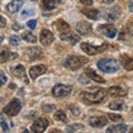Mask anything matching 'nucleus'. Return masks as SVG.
Masks as SVG:
<instances>
[{"label": "nucleus", "instance_id": "14", "mask_svg": "<svg viewBox=\"0 0 133 133\" xmlns=\"http://www.w3.org/2000/svg\"><path fill=\"white\" fill-rule=\"evenodd\" d=\"M11 72L16 78H18V79H24L26 78V69H24V66L22 64H18V65L12 66ZM24 80H26V82L28 83L27 79H24Z\"/></svg>", "mask_w": 133, "mask_h": 133}, {"label": "nucleus", "instance_id": "5", "mask_svg": "<svg viewBox=\"0 0 133 133\" xmlns=\"http://www.w3.org/2000/svg\"><path fill=\"white\" fill-rule=\"evenodd\" d=\"M21 110V102L18 99H14L11 102H9L8 104L3 108V113L9 115V116H15L17 115Z\"/></svg>", "mask_w": 133, "mask_h": 133}, {"label": "nucleus", "instance_id": "34", "mask_svg": "<svg viewBox=\"0 0 133 133\" xmlns=\"http://www.w3.org/2000/svg\"><path fill=\"white\" fill-rule=\"evenodd\" d=\"M124 31L128 32L130 36H133V22H130V23H129Z\"/></svg>", "mask_w": 133, "mask_h": 133}, {"label": "nucleus", "instance_id": "37", "mask_svg": "<svg viewBox=\"0 0 133 133\" xmlns=\"http://www.w3.org/2000/svg\"><path fill=\"white\" fill-rule=\"evenodd\" d=\"M7 82V77L3 73H0V87Z\"/></svg>", "mask_w": 133, "mask_h": 133}, {"label": "nucleus", "instance_id": "43", "mask_svg": "<svg viewBox=\"0 0 133 133\" xmlns=\"http://www.w3.org/2000/svg\"><path fill=\"white\" fill-rule=\"evenodd\" d=\"M131 133H133V129H132V130H131Z\"/></svg>", "mask_w": 133, "mask_h": 133}, {"label": "nucleus", "instance_id": "18", "mask_svg": "<svg viewBox=\"0 0 133 133\" xmlns=\"http://www.w3.org/2000/svg\"><path fill=\"white\" fill-rule=\"evenodd\" d=\"M85 73L88 74V77H89L90 79H92V80H93L94 82H97V83H104V82H105L104 79H103L102 77H100L99 74L95 72L93 69H91V68H87V69H85Z\"/></svg>", "mask_w": 133, "mask_h": 133}, {"label": "nucleus", "instance_id": "3", "mask_svg": "<svg viewBox=\"0 0 133 133\" xmlns=\"http://www.w3.org/2000/svg\"><path fill=\"white\" fill-rule=\"evenodd\" d=\"M88 58L84 57H78V56H70L63 61V65L68 69L71 70H78L81 66L84 65L88 62Z\"/></svg>", "mask_w": 133, "mask_h": 133}, {"label": "nucleus", "instance_id": "39", "mask_svg": "<svg viewBox=\"0 0 133 133\" xmlns=\"http://www.w3.org/2000/svg\"><path fill=\"white\" fill-rule=\"evenodd\" d=\"M1 127L3 128V131L7 132V131H9V125L5 122V120H1Z\"/></svg>", "mask_w": 133, "mask_h": 133}, {"label": "nucleus", "instance_id": "27", "mask_svg": "<svg viewBox=\"0 0 133 133\" xmlns=\"http://www.w3.org/2000/svg\"><path fill=\"white\" fill-rule=\"evenodd\" d=\"M12 56H16V55H11L10 51H8L7 49L2 50V51L0 52V63H5V62H7L10 59V57H12Z\"/></svg>", "mask_w": 133, "mask_h": 133}, {"label": "nucleus", "instance_id": "41", "mask_svg": "<svg viewBox=\"0 0 133 133\" xmlns=\"http://www.w3.org/2000/svg\"><path fill=\"white\" fill-rule=\"evenodd\" d=\"M129 10L133 12V0H129Z\"/></svg>", "mask_w": 133, "mask_h": 133}, {"label": "nucleus", "instance_id": "42", "mask_svg": "<svg viewBox=\"0 0 133 133\" xmlns=\"http://www.w3.org/2000/svg\"><path fill=\"white\" fill-rule=\"evenodd\" d=\"M113 1H114V0H102L103 3H112Z\"/></svg>", "mask_w": 133, "mask_h": 133}, {"label": "nucleus", "instance_id": "28", "mask_svg": "<svg viewBox=\"0 0 133 133\" xmlns=\"http://www.w3.org/2000/svg\"><path fill=\"white\" fill-rule=\"evenodd\" d=\"M55 119L57 121H61V122H66L68 121V118H66V114L64 111L62 110H58L55 113Z\"/></svg>", "mask_w": 133, "mask_h": 133}, {"label": "nucleus", "instance_id": "7", "mask_svg": "<svg viewBox=\"0 0 133 133\" xmlns=\"http://www.w3.org/2000/svg\"><path fill=\"white\" fill-rule=\"evenodd\" d=\"M49 127V120L47 118H39L37 119L31 125V131L35 133H42L45 129Z\"/></svg>", "mask_w": 133, "mask_h": 133}, {"label": "nucleus", "instance_id": "16", "mask_svg": "<svg viewBox=\"0 0 133 133\" xmlns=\"http://www.w3.org/2000/svg\"><path fill=\"white\" fill-rule=\"evenodd\" d=\"M22 6H23V0H12L7 5V10L10 14H16V12H18L21 9Z\"/></svg>", "mask_w": 133, "mask_h": 133}, {"label": "nucleus", "instance_id": "19", "mask_svg": "<svg viewBox=\"0 0 133 133\" xmlns=\"http://www.w3.org/2000/svg\"><path fill=\"white\" fill-rule=\"evenodd\" d=\"M121 62H122V64H123L125 70H128V71H132L133 70V59L132 58H129L127 56H122Z\"/></svg>", "mask_w": 133, "mask_h": 133}, {"label": "nucleus", "instance_id": "15", "mask_svg": "<svg viewBox=\"0 0 133 133\" xmlns=\"http://www.w3.org/2000/svg\"><path fill=\"white\" fill-rule=\"evenodd\" d=\"M120 16H121V9H120L119 7H114V8H111V9L107 12L105 15V19L108 21H114V20L119 19Z\"/></svg>", "mask_w": 133, "mask_h": 133}, {"label": "nucleus", "instance_id": "8", "mask_svg": "<svg viewBox=\"0 0 133 133\" xmlns=\"http://www.w3.org/2000/svg\"><path fill=\"white\" fill-rule=\"evenodd\" d=\"M76 29H77V32L79 35L87 36L92 32V24L90 22H87V21H79L76 24Z\"/></svg>", "mask_w": 133, "mask_h": 133}, {"label": "nucleus", "instance_id": "13", "mask_svg": "<svg viewBox=\"0 0 133 133\" xmlns=\"http://www.w3.org/2000/svg\"><path fill=\"white\" fill-rule=\"evenodd\" d=\"M100 30H101L107 37L109 38H114L118 33V30L115 29V27L112 23H108V24H103V26L100 27Z\"/></svg>", "mask_w": 133, "mask_h": 133}, {"label": "nucleus", "instance_id": "9", "mask_svg": "<svg viewBox=\"0 0 133 133\" xmlns=\"http://www.w3.org/2000/svg\"><path fill=\"white\" fill-rule=\"evenodd\" d=\"M89 124L93 128H103L108 124V119L107 116H103V115L91 116L89 119Z\"/></svg>", "mask_w": 133, "mask_h": 133}, {"label": "nucleus", "instance_id": "10", "mask_svg": "<svg viewBox=\"0 0 133 133\" xmlns=\"http://www.w3.org/2000/svg\"><path fill=\"white\" fill-rule=\"evenodd\" d=\"M53 40H55V36H53V33L51 31H49L48 29H42V30H41L40 42L42 43L43 45L48 47V45H50L53 42Z\"/></svg>", "mask_w": 133, "mask_h": 133}, {"label": "nucleus", "instance_id": "35", "mask_svg": "<svg viewBox=\"0 0 133 133\" xmlns=\"http://www.w3.org/2000/svg\"><path fill=\"white\" fill-rule=\"evenodd\" d=\"M27 26L31 29V30H33L36 27H37V20H29V21L27 22Z\"/></svg>", "mask_w": 133, "mask_h": 133}, {"label": "nucleus", "instance_id": "1", "mask_svg": "<svg viewBox=\"0 0 133 133\" xmlns=\"http://www.w3.org/2000/svg\"><path fill=\"white\" fill-rule=\"evenodd\" d=\"M107 95V90L103 88H93L89 91H82L80 98L85 103H100Z\"/></svg>", "mask_w": 133, "mask_h": 133}, {"label": "nucleus", "instance_id": "25", "mask_svg": "<svg viewBox=\"0 0 133 133\" xmlns=\"http://www.w3.org/2000/svg\"><path fill=\"white\" fill-rule=\"evenodd\" d=\"M22 39L24 40V41H27V42H29V43H36L37 42V37L35 36V35H32L31 32H23L22 33Z\"/></svg>", "mask_w": 133, "mask_h": 133}, {"label": "nucleus", "instance_id": "29", "mask_svg": "<svg viewBox=\"0 0 133 133\" xmlns=\"http://www.w3.org/2000/svg\"><path fill=\"white\" fill-rule=\"evenodd\" d=\"M84 127L82 125V124H72V125H69L68 128H66V131L68 132H76V131H79V130H81V129H83Z\"/></svg>", "mask_w": 133, "mask_h": 133}, {"label": "nucleus", "instance_id": "24", "mask_svg": "<svg viewBox=\"0 0 133 133\" xmlns=\"http://www.w3.org/2000/svg\"><path fill=\"white\" fill-rule=\"evenodd\" d=\"M127 129H128V127L125 125V124H119V125H113V127H111L109 129H107V132H109V133H111V132H121V133H123V132H127Z\"/></svg>", "mask_w": 133, "mask_h": 133}, {"label": "nucleus", "instance_id": "33", "mask_svg": "<svg viewBox=\"0 0 133 133\" xmlns=\"http://www.w3.org/2000/svg\"><path fill=\"white\" fill-rule=\"evenodd\" d=\"M69 109H70V111L72 112V114H74V115H79L81 113L80 109H79L77 105H69Z\"/></svg>", "mask_w": 133, "mask_h": 133}, {"label": "nucleus", "instance_id": "21", "mask_svg": "<svg viewBox=\"0 0 133 133\" xmlns=\"http://www.w3.org/2000/svg\"><path fill=\"white\" fill-rule=\"evenodd\" d=\"M82 12L88 17L89 19H92V20L98 19V17H99V11L95 9H82Z\"/></svg>", "mask_w": 133, "mask_h": 133}, {"label": "nucleus", "instance_id": "17", "mask_svg": "<svg viewBox=\"0 0 133 133\" xmlns=\"http://www.w3.org/2000/svg\"><path fill=\"white\" fill-rule=\"evenodd\" d=\"M26 55L29 57L30 60H35V59H39V58L42 56V51L39 47H35V48H29L27 50Z\"/></svg>", "mask_w": 133, "mask_h": 133}, {"label": "nucleus", "instance_id": "30", "mask_svg": "<svg viewBox=\"0 0 133 133\" xmlns=\"http://www.w3.org/2000/svg\"><path fill=\"white\" fill-rule=\"evenodd\" d=\"M108 119L112 122H120L122 121V116L120 114H113V113H109L108 114Z\"/></svg>", "mask_w": 133, "mask_h": 133}, {"label": "nucleus", "instance_id": "32", "mask_svg": "<svg viewBox=\"0 0 133 133\" xmlns=\"http://www.w3.org/2000/svg\"><path fill=\"white\" fill-rule=\"evenodd\" d=\"M55 109H56L55 104H44V105L42 107V111L45 112V113H49V112L53 111Z\"/></svg>", "mask_w": 133, "mask_h": 133}, {"label": "nucleus", "instance_id": "26", "mask_svg": "<svg viewBox=\"0 0 133 133\" xmlns=\"http://www.w3.org/2000/svg\"><path fill=\"white\" fill-rule=\"evenodd\" d=\"M56 26L58 28V30L62 31V33L69 31V29H70V26L65 21H63V20H58V21L56 22Z\"/></svg>", "mask_w": 133, "mask_h": 133}, {"label": "nucleus", "instance_id": "38", "mask_svg": "<svg viewBox=\"0 0 133 133\" xmlns=\"http://www.w3.org/2000/svg\"><path fill=\"white\" fill-rule=\"evenodd\" d=\"M6 26H7V20L2 16H0V28H5Z\"/></svg>", "mask_w": 133, "mask_h": 133}, {"label": "nucleus", "instance_id": "6", "mask_svg": "<svg viewBox=\"0 0 133 133\" xmlns=\"http://www.w3.org/2000/svg\"><path fill=\"white\" fill-rule=\"evenodd\" d=\"M72 91L71 85H66V84H56L52 88V94L56 98H64L66 95H69Z\"/></svg>", "mask_w": 133, "mask_h": 133}, {"label": "nucleus", "instance_id": "2", "mask_svg": "<svg viewBox=\"0 0 133 133\" xmlns=\"http://www.w3.org/2000/svg\"><path fill=\"white\" fill-rule=\"evenodd\" d=\"M98 68L104 73H113L120 70V63L115 59H101L98 61Z\"/></svg>", "mask_w": 133, "mask_h": 133}, {"label": "nucleus", "instance_id": "12", "mask_svg": "<svg viewBox=\"0 0 133 133\" xmlns=\"http://www.w3.org/2000/svg\"><path fill=\"white\" fill-rule=\"evenodd\" d=\"M108 94L113 98H122L127 95V89L122 88V87H119V85H114V87H111L108 90Z\"/></svg>", "mask_w": 133, "mask_h": 133}, {"label": "nucleus", "instance_id": "40", "mask_svg": "<svg viewBox=\"0 0 133 133\" xmlns=\"http://www.w3.org/2000/svg\"><path fill=\"white\" fill-rule=\"evenodd\" d=\"M80 2L84 6H91L92 5V0H80Z\"/></svg>", "mask_w": 133, "mask_h": 133}, {"label": "nucleus", "instance_id": "44", "mask_svg": "<svg viewBox=\"0 0 133 133\" xmlns=\"http://www.w3.org/2000/svg\"><path fill=\"white\" fill-rule=\"evenodd\" d=\"M31 1H36V0H31Z\"/></svg>", "mask_w": 133, "mask_h": 133}, {"label": "nucleus", "instance_id": "11", "mask_svg": "<svg viewBox=\"0 0 133 133\" xmlns=\"http://www.w3.org/2000/svg\"><path fill=\"white\" fill-rule=\"evenodd\" d=\"M45 71H47V65L44 64H39V65H35L31 66L30 70H29V76L32 80H36L37 78L41 74H43Z\"/></svg>", "mask_w": 133, "mask_h": 133}, {"label": "nucleus", "instance_id": "22", "mask_svg": "<svg viewBox=\"0 0 133 133\" xmlns=\"http://www.w3.org/2000/svg\"><path fill=\"white\" fill-rule=\"evenodd\" d=\"M41 7L44 10H52L56 8L55 0H41Z\"/></svg>", "mask_w": 133, "mask_h": 133}, {"label": "nucleus", "instance_id": "36", "mask_svg": "<svg viewBox=\"0 0 133 133\" xmlns=\"http://www.w3.org/2000/svg\"><path fill=\"white\" fill-rule=\"evenodd\" d=\"M33 14H35V11H33L32 9H29V10H24L22 12V17L24 18V17H29V16H32Z\"/></svg>", "mask_w": 133, "mask_h": 133}, {"label": "nucleus", "instance_id": "31", "mask_svg": "<svg viewBox=\"0 0 133 133\" xmlns=\"http://www.w3.org/2000/svg\"><path fill=\"white\" fill-rule=\"evenodd\" d=\"M9 42L11 45H18L20 42V38L18 36H11L10 39H9Z\"/></svg>", "mask_w": 133, "mask_h": 133}, {"label": "nucleus", "instance_id": "4", "mask_svg": "<svg viewBox=\"0 0 133 133\" xmlns=\"http://www.w3.org/2000/svg\"><path fill=\"white\" fill-rule=\"evenodd\" d=\"M80 48L82 49L83 52L87 53V55L94 56V55H98V53L105 51L108 49V44L102 43L101 45L97 47V45H93V44H90V43H87V42H82V43H80Z\"/></svg>", "mask_w": 133, "mask_h": 133}, {"label": "nucleus", "instance_id": "20", "mask_svg": "<svg viewBox=\"0 0 133 133\" xmlns=\"http://www.w3.org/2000/svg\"><path fill=\"white\" fill-rule=\"evenodd\" d=\"M60 38L61 40H64V41H72L73 43H76L78 42V40L79 38L77 36H74L72 32H70V31H66V32H63L62 35L60 36Z\"/></svg>", "mask_w": 133, "mask_h": 133}, {"label": "nucleus", "instance_id": "23", "mask_svg": "<svg viewBox=\"0 0 133 133\" xmlns=\"http://www.w3.org/2000/svg\"><path fill=\"white\" fill-rule=\"evenodd\" d=\"M109 108L111 110H115V111H119V110H124L127 108V105L124 104V102L121 101H113V102H110L109 103Z\"/></svg>", "mask_w": 133, "mask_h": 133}]
</instances>
